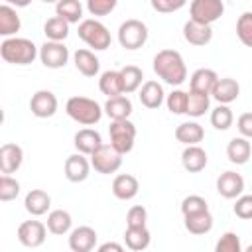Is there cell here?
<instances>
[{"instance_id": "1", "label": "cell", "mask_w": 252, "mask_h": 252, "mask_svg": "<svg viewBox=\"0 0 252 252\" xmlns=\"http://www.w3.org/2000/svg\"><path fill=\"white\" fill-rule=\"evenodd\" d=\"M152 67H154V73L163 83H167L171 87H179L187 79L185 61H183L181 53L175 51V49H161V51H158L156 57H154Z\"/></svg>"}, {"instance_id": "2", "label": "cell", "mask_w": 252, "mask_h": 252, "mask_svg": "<svg viewBox=\"0 0 252 252\" xmlns=\"http://www.w3.org/2000/svg\"><path fill=\"white\" fill-rule=\"evenodd\" d=\"M0 55L6 63L12 65H30L35 57H39V51L35 43L28 37H6L0 43Z\"/></svg>"}, {"instance_id": "3", "label": "cell", "mask_w": 252, "mask_h": 252, "mask_svg": "<svg viewBox=\"0 0 252 252\" xmlns=\"http://www.w3.org/2000/svg\"><path fill=\"white\" fill-rule=\"evenodd\" d=\"M65 112L69 114V118H73L77 124H83V126H94L100 122L102 118V112L104 108L89 98V96H71L65 104Z\"/></svg>"}, {"instance_id": "4", "label": "cell", "mask_w": 252, "mask_h": 252, "mask_svg": "<svg viewBox=\"0 0 252 252\" xmlns=\"http://www.w3.org/2000/svg\"><path fill=\"white\" fill-rule=\"evenodd\" d=\"M77 33L94 51H104V49L110 47V32H108V28L102 22L94 20V18L83 20L79 24V28H77Z\"/></svg>"}, {"instance_id": "5", "label": "cell", "mask_w": 252, "mask_h": 252, "mask_svg": "<svg viewBox=\"0 0 252 252\" xmlns=\"http://www.w3.org/2000/svg\"><path fill=\"white\" fill-rule=\"evenodd\" d=\"M118 41L124 49L136 51L148 41V26L142 20H126L118 28Z\"/></svg>"}, {"instance_id": "6", "label": "cell", "mask_w": 252, "mask_h": 252, "mask_svg": "<svg viewBox=\"0 0 252 252\" xmlns=\"http://www.w3.org/2000/svg\"><path fill=\"white\" fill-rule=\"evenodd\" d=\"M108 136H110V144L114 150H118L122 156L132 152L134 142H136V126L124 118V120H112L108 126Z\"/></svg>"}, {"instance_id": "7", "label": "cell", "mask_w": 252, "mask_h": 252, "mask_svg": "<svg viewBox=\"0 0 252 252\" xmlns=\"http://www.w3.org/2000/svg\"><path fill=\"white\" fill-rule=\"evenodd\" d=\"M89 158H91V165L94 167V171L102 175L116 173L122 165V154L114 150L112 144H100Z\"/></svg>"}, {"instance_id": "8", "label": "cell", "mask_w": 252, "mask_h": 252, "mask_svg": "<svg viewBox=\"0 0 252 252\" xmlns=\"http://www.w3.org/2000/svg\"><path fill=\"white\" fill-rule=\"evenodd\" d=\"M224 14V2L222 0H191L189 6V20H195L199 24H215Z\"/></svg>"}, {"instance_id": "9", "label": "cell", "mask_w": 252, "mask_h": 252, "mask_svg": "<svg viewBox=\"0 0 252 252\" xmlns=\"http://www.w3.org/2000/svg\"><path fill=\"white\" fill-rule=\"evenodd\" d=\"M39 59L47 69H61L69 61V49L63 41H45L39 47Z\"/></svg>"}, {"instance_id": "10", "label": "cell", "mask_w": 252, "mask_h": 252, "mask_svg": "<svg viewBox=\"0 0 252 252\" xmlns=\"http://www.w3.org/2000/svg\"><path fill=\"white\" fill-rule=\"evenodd\" d=\"M47 236V224L39 222V220H24L18 226V240L26 246V248H37L45 242Z\"/></svg>"}, {"instance_id": "11", "label": "cell", "mask_w": 252, "mask_h": 252, "mask_svg": "<svg viewBox=\"0 0 252 252\" xmlns=\"http://www.w3.org/2000/svg\"><path fill=\"white\" fill-rule=\"evenodd\" d=\"M30 110L37 118H51L57 112V96L51 91L41 89V91H37V93L32 94V98H30Z\"/></svg>"}, {"instance_id": "12", "label": "cell", "mask_w": 252, "mask_h": 252, "mask_svg": "<svg viewBox=\"0 0 252 252\" xmlns=\"http://www.w3.org/2000/svg\"><path fill=\"white\" fill-rule=\"evenodd\" d=\"M217 191L224 199H236L244 191V177L236 171H224L217 179Z\"/></svg>"}, {"instance_id": "13", "label": "cell", "mask_w": 252, "mask_h": 252, "mask_svg": "<svg viewBox=\"0 0 252 252\" xmlns=\"http://www.w3.org/2000/svg\"><path fill=\"white\" fill-rule=\"evenodd\" d=\"M96 230L93 226H77L69 234V248L73 252H91L96 246Z\"/></svg>"}, {"instance_id": "14", "label": "cell", "mask_w": 252, "mask_h": 252, "mask_svg": "<svg viewBox=\"0 0 252 252\" xmlns=\"http://www.w3.org/2000/svg\"><path fill=\"white\" fill-rule=\"evenodd\" d=\"M91 161L85 158V154L77 152L73 156H69L65 159V177L71 181V183H81L89 177V171H91Z\"/></svg>"}, {"instance_id": "15", "label": "cell", "mask_w": 252, "mask_h": 252, "mask_svg": "<svg viewBox=\"0 0 252 252\" xmlns=\"http://www.w3.org/2000/svg\"><path fill=\"white\" fill-rule=\"evenodd\" d=\"M183 37H185L187 43L197 45V47H203V45L211 43V39H213V28L209 24H199L195 20H189L183 26Z\"/></svg>"}, {"instance_id": "16", "label": "cell", "mask_w": 252, "mask_h": 252, "mask_svg": "<svg viewBox=\"0 0 252 252\" xmlns=\"http://www.w3.org/2000/svg\"><path fill=\"white\" fill-rule=\"evenodd\" d=\"M24 161V150L18 144H2L0 148V171L2 173H16Z\"/></svg>"}, {"instance_id": "17", "label": "cell", "mask_w": 252, "mask_h": 252, "mask_svg": "<svg viewBox=\"0 0 252 252\" xmlns=\"http://www.w3.org/2000/svg\"><path fill=\"white\" fill-rule=\"evenodd\" d=\"M138 191H140V183H138V179H136L134 175H130V173H120V175H116L114 181H112V193H114V197L120 199V201H130V199H134V197L138 195Z\"/></svg>"}, {"instance_id": "18", "label": "cell", "mask_w": 252, "mask_h": 252, "mask_svg": "<svg viewBox=\"0 0 252 252\" xmlns=\"http://www.w3.org/2000/svg\"><path fill=\"white\" fill-rule=\"evenodd\" d=\"M181 163L185 167V171L189 173H199L207 167V152L195 144V146H187L183 152H181Z\"/></svg>"}, {"instance_id": "19", "label": "cell", "mask_w": 252, "mask_h": 252, "mask_svg": "<svg viewBox=\"0 0 252 252\" xmlns=\"http://www.w3.org/2000/svg\"><path fill=\"white\" fill-rule=\"evenodd\" d=\"M219 81V75L213 71V69H197L191 79H189V91H195V93H203V94H211L215 85Z\"/></svg>"}, {"instance_id": "20", "label": "cell", "mask_w": 252, "mask_h": 252, "mask_svg": "<svg viewBox=\"0 0 252 252\" xmlns=\"http://www.w3.org/2000/svg\"><path fill=\"white\" fill-rule=\"evenodd\" d=\"M238 94H240V85H238L234 79H230V77L219 79L217 85H215V89H213V93H211V96H213L215 100H219L220 104H230V102H234V100L238 98Z\"/></svg>"}, {"instance_id": "21", "label": "cell", "mask_w": 252, "mask_h": 252, "mask_svg": "<svg viewBox=\"0 0 252 252\" xmlns=\"http://www.w3.org/2000/svg\"><path fill=\"white\" fill-rule=\"evenodd\" d=\"M252 156V146L248 142V138L244 136H236L228 142L226 146V158L230 163H236V165H244Z\"/></svg>"}, {"instance_id": "22", "label": "cell", "mask_w": 252, "mask_h": 252, "mask_svg": "<svg viewBox=\"0 0 252 252\" xmlns=\"http://www.w3.org/2000/svg\"><path fill=\"white\" fill-rule=\"evenodd\" d=\"M140 102L150 108V110H156L161 106L163 98H165V93H163V87L158 83V81H146L140 89Z\"/></svg>"}, {"instance_id": "23", "label": "cell", "mask_w": 252, "mask_h": 252, "mask_svg": "<svg viewBox=\"0 0 252 252\" xmlns=\"http://www.w3.org/2000/svg\"><path fill=\"white\" fill-rule=\"evenodd\" d=\"M24 207L32 217H41L49 211L51 207V197L43 191V189H32L26 199H24Z\"/></svg>"}, {"instance_id": "24", "label": "cell", "mask_w": 252, "mask_h": 252, "mask_svg": "<svg viewBox=\"0 0 252 252\" xmlns=\"http://www.w3.org/2000/svg\"><path fill=\"white\" fill-rule=\"evenodd\" d=\"M22 28V20L16 12L14 6L2 4L0 6V35L4 37H14Z\"/></svg>"}, {"instance_id": "25", "label": "cell", "mask_w": 252, "mask_h": 252, "mask_svg": "<svg viewBox=\"0 0 252 252\" xmlns=\"http://www.w3.org/2000/svg\"><path fill=\"white\" fill-rule=\"evenodd\" d=\"M73 61H75V67H77V71L81 75H85V77L98 75L100 61H98V57L91 49H77L75 55H73Z\"/></svg>"}, {"instance_id": "26", "label": "cell", "mask_w": 252, "mask_h": 252, "mask_svg": "<svg viewBox=\"0 0 252 252\" xmlns=\"http://www.w3.org/2000/svg\"><path fill=\"white\" fill-rule=\"evenodd\" d=\"M73 144H75L77 152H81V154H85V156H91V154L102 144V138H100V134H98L96 130H93V128H81V130L75 134Z\"/></svg>"}, {"instance_id": "27", "label": "cell", "mask_w": 252, "mask_h": 252, "mask_svg": "<svg viewBox=\"0 0 252 252\" xmlns=\"http://www.w3.org/2000/svg\"><path fill=\"white\" fill-rule=\"evenodd\" d=\"M104 112L110 120H124L132 114V100L124 94H118V96H110L106 102H104Z\"/></svg>"}, {"instance_id": "28", "label": "cell", "mask_w": 252, "mask_h": 252, "mask_svg": "<svg viewBox=\"0 0 252 252\" xmlns=\"http://www.w3.org/2000/svg\"><path fill=\"white\" fill-rule=\"evenodd\" d=\"M185 220V228L195 234V236H201V234H207L211 232L213 228V215L207 211H199V213H193V215H185L183 217Z\"/></svg>"}, {"instance_id": "29", "label": "cell", "mask_w": 252, "mask_h": 252, "mask_svg": "<svg viewBox=\"0 0 252 252\" xmlns=\"http://www.w3.org/2000/svg\"><path fill=\"white\" fill-rule=\"evenodd\" d=\"M150 240H152V234L146 226H126V232H124L126 248L134 252H142L150 246Z\"/></svg>"}, {"instance_id": "30", "label": "cell", "mask_w": 252, "mask_h": 252, "mask_svg": "<svg viewBox=\"0 0 252 252\" xmlns=\"http://www.w3.org/2000/svg\"><path fill=\"white\" fill-rule=\"evenodd\" d=\"M203 138H205V130L199 122H183L175 128V140L185 146H195L203 142Z\"/></svg>"}, {"instance_id": "31", "label": "cell", "mask_w": 252, "mask_h": 252, "mask_svg": "<svg viewBox=\"0 0 252 252\" xmlns=\"http://www.w3.org/2000/svg\"><path fill=\"white\" fill-rule=\"evenodd\" d=\"M71 224H73V219L67 211L63 209H55L47 215V230L55 236H63L71 230Z\"/></svg>"}, {"instance_id": "32", "label": "cell", "mask_w": 252, "mask_h": 252, "mask_svg": "<svg viewBox=\"0 0 252 252\" xmlns=\"http://www.w3.org/2000/svg\"><path fill=\"white\" fill-rule=\"evenodd\" d=\"M98 89L102 94L110 96H118L124 94V87H122V75L120 71H104L98 79Z\"/></svg>"}, {"instance_id": "33", "label": "cell", "mask_w": 252, "mask_h": 252, "mask_svg": "<svg viewBox=\"0 0 252 252\" xmlns=\"http://www.w3.org/2000/svg\"><path fill=\"white\" fill-rule=\"evenodd\" d=\"M43 33H45V37H47L49 41H63V39L69 35V22H67L65 18H61V16L55 14L53 18H49V20L45 22Z\"/></svg>"}, {"instance_id": "34", "label": "cell", "mask_w": 252, "mask_h": 252, "mask_svg": "<svg viewBox=\"0 0 252 252\" xmlns=\"http://www.w3.org/2000/svg\"><path fill=\"white\" fill-rule=\"evenodd\" d=\"M55 14L65 18L69 24H81L83 20V4L79 0H59L55 4Z\"/></svg>"}, {"instance_id": "35", "label": "cell", "mask_w": 252, "mask_h": 252, "mask_svg": "<svg viewBox=\"0 0 252 252\" xmlns=\"http://www.w3.org/2000/svg\"><path fill=\"white\" fill-rule=\"evenodd\" d=\"M209 106H211V94H203V93H195V91L187 93V110H185V114H189L193 118H199L209 110Z\"/></svg>"}, {"instance_id": "36", "label": "cell", "mask_w": 252, "mask_h": 252, "mask_svg": "<svg viewBox=\"0 0 252 252\" xmlns=\"http://www.w3.org/2000/svg\"><path fill=\"white\" fill-rule=\"evenodd\" d=\"M120 75H122V87H124V94L128 93H134L140 89L142 85V79H144V73L140 67L136 65H126L120 69Z\"/></svg>"}, {"instance_id": "37", "label": "cell", "mask_w": 252, "mask_h": 252, "mask_svg": "<svg viewBox=\"0 0 252 252\" xmlns=\"http://www.w3.org/2000/svg\"><path fill=\"white\" fill-rule=\"evenodd\" d=\"M232 120H234L232 110H230L226 104H219V106L213 108V112H211V124H213L217 130H220V132L228 130V128L232 126Z\"/></svg>"}, {"instance_id": "38", "label": "cell", "mask_w": 252, "mask_h": 252, "mask_svg": "<svg viewBox=\"0 0 252 252\" xmlns=\"http://www.w3.org/2000/svg\"><path fill=\"white\" fill-rule=\"evenodd\" d=\"M236 35L242 45L252 47V12H244L236 20Z\"/></svg>"}, {"instance_id": "39", "label": "cell", "mask_w": 252, "mask_h": 252, "mask_svg": "<svg viewBox=\"0 0 252 252\" xmlns=\"http://www.w3.org/2000/svg\"><path fill=\"white\" fill-rule=\"evenodd\" d=\"M165 104H167V110L171 114H185V110H187V93L181 91V89L171 91L165 98Z\"/></svg>"}, {"instance_id": "40", "label": "cell", "mask_w": 252, "mask_h": 252, "mask_svg": "<svg viewBox=\"0 0 252 252\" xmlns=\"http://www.w3.org/2000/svg\"><path fill=\"white\" fill-rule=\"evenodd\" d=\"M18 195H20V183L14 177H10L8 173H2V177H0V201L8 203V201H14Z\"/></svg>"}, {"instance_id": "41", "label": "cell", "mask_w": 252, "mask_h": 252, "mask_svg": "<svg viewBox=\"0 0 252 252\" xmlns=\"http://www.w3.org/2000/svg\"><path fill=\"white\" fill-rule=\"evenodd\" d=\"M217 252H242V244H240V238L236 232H224L217 246H215Z\"/></svg>"}, {"instance_id": "42", "label": "cell", "mask_w": 252, "mask_h": 252, "mask_svg": "<svg viewBox=\"0 0 252 252\" xmlns=\"http://www.w3.org/2000/svg\"><path fill=\"white\" fill-rule=\"evenodd\" d=\"M118 0H87V10L91 16L100 18V16H108L114 8H116Z\"/></svg>"}, {"instance_id": "43", "label": "cell", "mask_w": 252, "mask_h": 252, "mask_svg": "<svg viewBox=\"0 0 252 252\" xmlns=\"http://www.w3.org/2000/svg\"><path fill=\"white\" fill-rule=\"evenodd\" d=\"M207 209H209V205H207V201L201 195H189V197H185L181 201V213H183V217L185 215L199 213V211H207Z\"/></svg>"}, {"instance_id": "44", "label": "cell", "mask_w": 252, "mask_h": 252, "mask_svg": "<svg viewBox=\"0 0 252 252\" xmlns=\"http://www.w3.org/2000/svg\"><path fill=\"white\" fill-rule=\"evenodd\" d=\"M232 211H234V215L238 219L250 220L252 219V195H240V197H236V203H234Z\"/></svg>"}, {"instance_id": "45", "label": "cell", "mask_w": 252, "mask_h": 252, "mask_svg": "<svg viewBox=\"0 0 252 252\" xmlns=\"http://www.w3.org/2000/svg\"><path fill=\"white\" fill-rule=\"evenodd\" d=\"M150 4L159 14H171V12L181 10L187 4V0H150Z\"/></svg>"}, {"instance_id": "46", "label": "cell", "mask_w": 252, "mask_h": 252, "mask_svg": "<svg viewBox=\"0 0 252 252\" xmlns=\"http://www.w3.org/2000/svg\"><path fill=\"white\" fill-rule=\"evenodd\" d=\"M146 220H148V211L142 205L130 207V211L126 215V224L128 226H146Z\"/></svg>"}, {"instance_id": "47", "label": "cell", "mask_w": 252, "mask_h": 252, "mask_svg": "<svg viewBox=\"0 0 252 252\" xmlns=\"http://www.w3.org/2000/svg\"><path fill=\"white\" fill-rule=\"evenodd\" d=\"M236 128H238L240 136H244V138L250 140V138H252V112L240 114L238 120H236Z\"/></svg>"}, {"instance_id": "48", "label": "cell", "mask_w": 252, "mask_h": 252, "mask_svg": "<svg viewBox=\"0 0 252 252\" xmlns=\"http://www.w3.org/2000/svg\"><path fill=\"white\" fill-rule=\"evenodd\" d=\"M108 250H112V252H122L124 246H122V244H116V242H104V244L98 246V252H108Z\"/></svg>"}, {"instance_id": "49", "label": "cell", "mask_w": 252, "mask_h": 252, "mask_svg": "<svg viewBox=\"0 0 252 252\" xmlns=\"http://www.w3.org/2000/svg\"><path fill=\"white\" fill-rule=\"evenodd\" d=\"M4 4H10V6H14V8H26V6H30L32 4V0H2Z\"/></svg>"}, {"instance_id": "50", "label": "cell", "mask_w": 252, "mask_h": 252, "mask_svg": "<svg viewBox=\"0 0 252 252\" xmlns=\"http://www.w3.org/2000/svg\"><path fill=\"white\" fill-rule=\"evenodd\" d=\"M39 2H43V4H57L59 0H39Z\"/></svg>"}, {"instance_id": "51", "label": "cell", "mask_w": 252, "mask_h": 252, "mask_svg": "<svg viewBox=\"0 0 252 252\" xmlns=\"http://www.w3.org/2000/svg\"><path fill=\"white\" fill-rule=\"evenodd\" d=\"M246 252H252V244H250V246H246Z\"/></svg>"}]
</instances>
